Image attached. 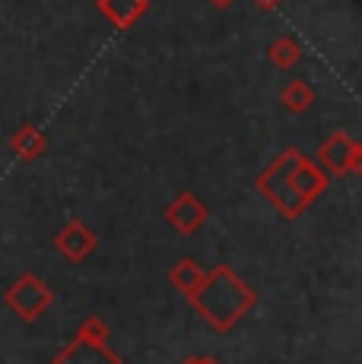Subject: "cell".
<instances>
[{
	"label": "cell",
	"instance_id": "7a4b0ae2",
	"mask_svg": "<svg viewBox=\"0 0 362 364\" xmlns=\"http://www.w3.org/2000/svg\"><path fill=\"white\" fill-rule=\"evenodd\" d=\"M6 301H10L13 307H16L19 314H23L26 320H36L41 311L48 307V301H51V295H48V289L38 282L36 276H23L16 285L10 289V295H6Z\"/></svg>",
	"mask_w": 362,
	"mask_h": 364
},
{
	"label": "cell",
	"instance_id": "277c9868",
	"mask_svg": "<svg viewBox=\"0 0 362 364\" xmlns=\"http://www.w3.org/2000/svg\"><path fill=\"white\" fill-rule=\"evenodd\" d=\"M61 250H64L71 260H83V257L93 250V235L86 232V228H80V225H71L64 235H61Z\"/></svg>",
	"mask_w": 362,
	"mask_h": 364
},
{
	"label": "cell",
	"instance_id": "3957f363",
	"mask_svg": "<svg viewBox=\"0 0 362 364\" xmlns=\"http://www.w3.org/2000/svg\"><path fill=\"white\" fill-rule=\"evenodd\" d=\"M51 364H121L118 352H111L108 346H93V342L76 339L73 346H67Z\"/></svg>",
	"mask_w": 362,
	"mask_h": 364
},
{
	"label": "cell",
	"instance_id": "52a82bcc",
	"mask_svg": "<svg viewBox=\"0 0 362 364\" xmlns=\"http://www.w3.org/2000/svg\"><path fill=\"white\" fill-rule=\"evenodd\" d=\"M181 364H219V361H213V358H187V361H181Z\"/></svg>",
	"mask_w": 362,
	"mask_h": 364
},
{
	"label": "cell",
	"instance_id": "5b68a950",
	"mask_svg": "<svg viewBox=\"0 0 362 364\" xmlns=\"http://www.w3.org/2000/svg\"><path fill=\"white\" fill-rule=\"evenodd\" d=\"M172 282H175L178 289L185 291V295H191V291L197 289L200 282H204V276H200V269H197V266H194L191 260H185V263L175 266V272H172Z\"/></svg>",
	"mask_w": 362,
	"mask_h": 364
},
{
	"label": "cell",
	"instance_id": "8992f818",
	"mask_svg": "<svg viewBox=\"0 0 362 364\" xmlns=\"http://www.w3.org/2000/svg\"><path fill=\"white\" fill-rule=\"evenodd\" d=\"M80 339L83 342H93V346H105V342H108V326L102 323L99 317H89L86 323L80 326Z\"/></svg>",
	"mask_w": 362,
	"mask_h": 364
},
{
	"label": "cell",
	"instance_id": "6da1fadb",
	"mask_svg": "<svg viewBox=\"0 0 362 364\" xmlns=\"http://www.w3.org/2000/svg\"><path fill=\"white\" fill-rule=\"evenodd\" d=\"M191 301L204 314L207 323L222 333L252 311L254 295L239 276H232L226 266H219L213 276H204V282L191 291Z\"/></svg>",
	"mask_w": 362,
	"mask_h": 364
}]
</instances>
